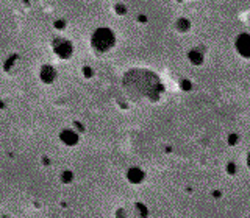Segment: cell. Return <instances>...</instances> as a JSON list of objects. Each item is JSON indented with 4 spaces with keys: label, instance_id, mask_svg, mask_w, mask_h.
Returning a JSON list of instances; mask_svg holds the SVG:
<instances>
[{
    "label": "cell",
    "instance_id": "1",
    "mask_svg": "<svg viewBox=\"0 0 250 218\" xmlns=\"http://www.w3.org/2000/svg\"><path fill=\"white\" fill-rule=\"evenodd\" d=\"M236 49L242 56L250 58V36H247V34L239 36L236 41Z\"/></svg>",
    "mask_w": 250,
    "mask_h": 218
}]
</instances>
